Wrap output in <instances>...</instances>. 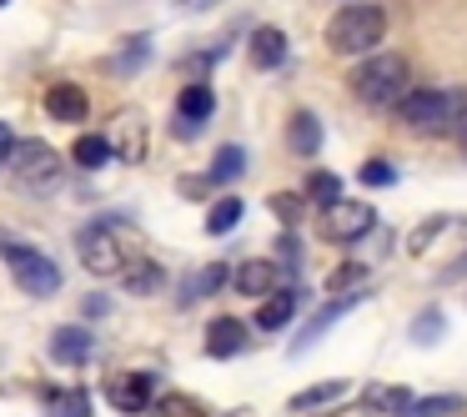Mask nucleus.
<instances>
[{
    "label": "nucleus",
    "mask_w": 467,
    "mask_h": 417,
    "mask_svg": "<svg viewBox=\"0 0 467 417\" xmlns=\"http://www.w3.org/2000/svg\"><path fill=\"white\" fill-rule=\"evenodd\" d=\"M352 96L372 111H392L412 96V71H407L402 56H372L352 71Z\"/></svg>",
    "instance_id": "nucleus-1"
},
{
    "label": "nucleus",
    "mask_w": 467,
    "mask_h": 417,
    "mask_svg": "<svg viewBox=\"0 0 467 417\" xmlns=\"http://www.w3.org/2000/svg\"><path fill=\"white\" fill-rule=\"evenodd\" d=\"M387 36V11L382 5H347L327 21V46L337 56H367L377 51Z\"/></svg>",
    "instance_id": "nucleus-2"
},
{
    "label": "nucleus",
    "mask_w": 467,
    "mask_h": 417,
    "mask_svg": "<svg viewBox=\"0 0 467 417\" xmlns=\"http://www.w3.org/2000/svg\"><path fill=\"white\" fill-rule=\"evenodd\" d=\"M397 111H402V121L417 126V131H442V126L467 121V96L462 91H412Z\"/></svg>",
    "instance_id": "nucleus-3"
},
{
    "label": "nucleus",
    "mask_w": 467,
    "mask_h": 417,
    "mask_svg": "<svg viewBox=\"0 0 467 417\" xmlns=\"http://www.w3.org/2000/svg\"><path fill=\"white\" fill-rule=\"evenodd\" d=\"M5 166H11L16 182L31 186L36 196H46V192L61 186V162H56V151L46 141H16V151L5 156Z\"/></svg>",
    "instance_id": "nucleus-4"
},
{
    "label": "nucleus",
    "mask_w": 467,
    "mask_h": 417,
    "mask_svg": "<svg viewBox=\"0 0 467 417\" xmlns=\"http://www.w3.org/2000/svg\"><path fill=\"white\" fill-rule=\"evenodd\" d=\"M5 266H11V276H16V282H21L31 297H51V292H61V266H56L46 252H36V246H26V242H5Z\"/></svg>",
    "instance_id": "nucleus-5"
},
{
    "label": "nucleus",
    "mask_w": 467,
    "mask_h": 417,
    "mask_svg": "<svg viewBox=\"0 0 467 417\" xmlns=\"http://www.w3.org/2000/svg\"><path fill=\"white\" fill-rule=\"evenodd\" d=\"M367 232H377V212L367 202H337L332 212H322V236L337 246L362 242Z\"/></svg>",
    "instance_id": "nucleus-6"
},
{
    "label": "nucleus",
    "mask_w": 467,
    "mask_h": 417,
    "mask_svg": "<svg viewBox=\"0 0 467 417\" xmlns=\"http://www.w3.org/2000/svg\"><path fill=\"white\" fill-rule=\"evenodd\" d=\"M76 252H81L86 272H96V276H111L126 266L121 246H116V236L106 232V226H81V232H76Z\"/></svg>",
    "instance_id": "nucleus-7"
},
{
    "label": "nucleus",
    "mask_w": 467,
    "mask_h": 417,
    "mask_svg": "<svg viewBox=\"0 0 467 417\" xmlns=\"http://www.w3.org/2000/svg\"><path fill=\"white\" fill-rule=\"evenodd\" d=\"M111 407L116 412H151L156 407V372H126L111 382Z\"/></svg>",
    "instance_id": "nucleus-8"
},
{
    "label": "nucleus",
    "mask_w": 467,
    "mask_h": 417,
    "mask_svg": "<svg viewBox=\"0 0 467 417\" xmlns=\"http://www.w3.org/2000/svg\"><path fill=\"white\" fill-rule=\"evenodd\" d=\"M276 276H282V266H276V262H266V256H252V262L236 266L232 287H236L242 297H262V302H266V297L276 292Z\"/></svg>",
    "instance_id": "nucleus-9"
},
{
    "label": "nucleus",
    "mask_w": 467,
    "mask_h": 417,
    "mask_svg": "<svg viewBox=\"0 0 467 417\" xmlns=\"http://www.w3.org/2000/svg\"><path fill=\"white\" fill-rule=\"evenodd\" d=\"M296 312H302V287H282V292H272L256 307V327H262V332H276V327H286Z\"/></svg>",
    "instance_id": "nucleus-10"
},
{
    "label": "nucleus",
    "mask_w": 467,
    "mask_h": 417,
    "mask_svg": "<svg viewBox=\"0 0 467 417\" xmlns=\"http://www.w3.org/2000/svg\"><path fill=\"white\" fill-rule=\"evenodd\" d=\"M91 352H96V342H91L86 327H56V337H51V357H56V362L86 367V362H91Z\"/></svg>",
    "instance_id": "nucleus-11"
},
{
    "label": "nucleus",
    "mask_w": 467,
    "mask_h": 417,
    "mask_svg": "<svg viewBox=\"0 0 467 417\" xmlns=\"http://www.w3.org/2000/svg\"><path fill=\"white\" fill-rule=\"evenodd\" d=\"M206 352L212 357H242L246 352V327L236 322V317H216L212 327H206Z\"/></svg>",
    "instance_id": "nucleus-12"
},
{
    "label": "nucleus",
    "mask_w": 467,
    "mask_h": 417,
    "mask_svg": "<svg viewBox=\"0 0 467 417\" xmlns=\"http://www.w3.org/2000/svg\"><path fill=\"white\" fill-rule=\"evenodd\" d=\"M357 302H362V292H352V297H332V302H327L322 312H317L312 322H306L302 332H296V347H292V352H302V347H312L317 337H322V332H327V327H332V322H342V317L352 312Z\"/></svg>",
    "instance_id": "nucleus-13"
},
{
    "label": "nucleus",
    "mask_w": 467,
    "mask_h": 417,
    "mask_svg": "<svg viewBox=\"0 0 467 417\" xmlns=\"http://www.w3.org/2000/svg\"><path fill=\"white\" fill-rule=\"evenodd\" d=\"M86 111H91V101H86L81 86H51L46 91V116L51 121H81Z\"/></svg>",
    "instance_id": "nucleus-14"
},
{
    "label": "nucleus",
    "mask_w": 467,
    "mask_h": 417,
    "mask_svg": "<svg viewBox=\"0 0 467 417\" xmlns=\"http://www.w3.org/2000/svg\"><path fill=\"white\" fill-rule=\"evenodd\" d=\"M282 61H286V36L276 31V26H256V36H252V66H256V71H276Z\"/></svg>",
    "instance_id": "nucleus-15"
},
{
    "label": "nucleus",
    "mask_w": 467,
    "mask_h": 417,
    "mask_svg": "<svg viewBox=\"0 0 467 417\" xmlns=\"http://www.w3.org/2000/svg\"><path fill=\"white\" fill-rule=\"evenodd\" d=\"M352 392V382H342V377H332V382H312L306 392H296L292 402V412H317V407H332V402H342V397Z\"/></svg>",
    "instance_id": "nucleus-16"
},
{
    "label": "nucleus",
    "mask_w": 467,
    "mask_h": 417,
    "mask_svg": "<svg viewBox=\"0 0 467 417\" xmlns=\"http://www.w3.org/2000/svg\"><path fill=\"white\" fill-rule=\"evenodd\" d=\"M286 141H292L296 156H317L322 151V121H317L312 111H296L292 126H286Z\"/></svg>",
    "instance_id": "nucleus-17"
},
{
    "label": "nucleus",
    "mask_w": 467,
    "mask_h": 417,
    "mask_svg": "<svg viewBox=\"0 0 467 417\" xmlns=\"http://www.w3.org/2000/svg\"><path fill=\"white\" fill-rule=\"evenodd\" d=\"M176 111H182L186 131H192L196 121H206V116L216 111V96L206 91V86H186V91H182V101H176Z\"/></svg>",
    "instance_id": "nucleus-18"
},
{
    "label": "nucleus",
    "mask_w": 467,
    "mask_h": 417,
    "mask_svg": "<svg viewBox=\"0 0 467 417\" xmlns=\"http://www.w3.org/2000/svg\"><path fill=\"white\" fill-rule=\"evenodd\" d=\"M91 412V402H86L81 387H56V392H46V417H86Z\"/></svg>",
    "instance_id": "nucleus-19"
},
{
    "label": "nucleus",
    "mask_w": 467,
    "mask_h": 417,
    "mask_svg": "<svg viewBox=\"0 0 467 417\" xmlns=\"http://www.w3.org/2000/svg\"><path fill=\"white\" fill-rule=\"evenodd\" d=\"M306 196H312L322 212H332L337 202H347V196H342V176H337V172H312V176H306Z\"/></svg>",
    "instance_id": "nucleus-20"
},
{
    "label": "nucleus",
    "mask_w": 467,
    "mask_h": 417,
    "mask_svg": "<svg viewBox=\"0 0 467 417\" xmlns=\"http://www.w3.org/2000/svg\"><path fill=\"white\" fill-rule=\"evenodd\" d=\"M462 412V397L447 392V397H417V402H407L397 417H457Z\"/></svg>",
    "instance_id": "nucleus-21"
},
{
    "label": "nucleus",
    "mask_w": 467,
    "mask_h": 417,
    "mask_svg": "<svg viewBox=\"0 0 467 417\" xmlns=\"http://www.w3.org/2000/svg\"><path fill=\"white\" fill-rule=\"evenodd\" d=\"M76 166H86V172H101L106 162H111V141L106 136H81V141L71 146Z\"/></svg>",
    "instance_id": "nucleus-22"
},
{
    "label": "nucleus",
    "mask_w": 467,
    "mask_h": 417,
    "mask_svg": "<svg viewBox=\"0 0 467 417\" xmlns=\"http://www.w3.org/2000/svg\"><path fill=\"white\" fill-rule=\"evenodd\" d=\"M151 417H212V412H206L196 397H186V392H166V397H156Z\"/></svg>",
    "instance_id": "nucleus-23"
},
{
    "label": "nucleus",
    "mask_w": 467,
    "mask_h": 417,
    "mask_svg": "<svg viewBox=\"0 0 467 417\" xmlns=\"http://www.w3.org/2000/svg\"><path fill=\"white\" fill-rule=\"evenodd\" d=\"M236 222H242V202H236V196H222V202L206 212V232H212V236H226Z\"/></svg>",
    "instance_id": "nucleus-24"
},
{
    "label": "nucleus",
    "mask_w": 467,
    "mask_h": 417,
    "mask_svg": "<svg viewBox=\"0 0 467 417\" xmlns=\"http://www.w3.org/2000/svg\"><path fill=\"white\" fill-rule=\"evenodd\" d=\"M242 166H246V156H242V146H222L216 151V162H212V182H232V176H242Z\"/></svg>",
    "instance_id": "nucleus-25"
},
{
    "label": "nucleus",
    "mask_w": 467,
    "mask_h": 417,
    "mask_svg": "<svg viewBox=\"0 0 467 417\" xmlns=\"http://www.w3.org/2000/svg\"><path fill=\"white\" fill-rule=\"evenodd\" d=\"M156 287H161V266L156 262H136L126 272V292H156Z\"/></svg>",
    "instance_id": "nucleus-26"
},
{
    "label": "nucleus",
    "mask_w": 467,
    "mask_h": 417,
    "mask_svg": "<svg viewBox=\"0 0 467 417\" xmlns=\"http://www.w3.org/2000/svg\"><path fill=\"white\" fill-rule=\"evenodd\" d=\"M146 56H151V46H146V41H131V46H126V51L111 61V71H116V76H136V71L146 66Z\"/></svg>",
    "instance_id": "nucleus-27"
},
{
    "label": "nucleus",
    "mask_w": 467,
    "mask_h": 417,
    "mask_svg": "<svg viewBox=\"0 0 467 417\" xmlns=\"http://www.w3.org/2000/svg\"><path fill=\"white\" fill-rule=\"evenodd\" d=\"M407 402H412L407 387H372V392H367V407H392V412H402Z\"/></svg>",
    "instance_id": "nucleus-28"
},
{
    "label": "nucleus",
    "mask_w": 467,
    "mask_h": 417,
    "mask_svg": "<svg viewBox=\"0 0 467 417\" xmlns=\"http://www.w3.org/2000/svg\"><path fill=\"white\" fill-rule=\"evenodd\" d=\"M362 276H367V266L347 262V266H337V272H332V282H327V292H332V297H342L347 287H352V282H362Z\"/></svg>",
    "instance_id": "nucleus-29"
},
{
    "label": "nucleus",
    "mask_w": 467,
    "mask_h": 417,
    "mask_svg": "<svg viewBox=\"0 0 467 417\" xmlns=\"http://www.w3.org/2000/svg\"><path fill=\"white\" fill-rule=\"evenodd\" d=\"M226 272H232V266H202V276L192 282V297H196V292H216V287L226 282Z\"/></svg>",
    "instance_id": "nucleus-30"
},
{
    "label": "nucleus",
    "mask_w": 467,
    "mask_h": 417,
    "mask_svg": "<svg viewBox=\"0 0 467 417\" xmlns=\"http://www.w3.org/2000/svg\"><path fill=\"white\" fill-rule=\"evenodd\" d=\"M362 182H367V186H392L397 172H392L387 162H367V166H362Z\"/></svg>",
    "instance_id": "nucleus-31"
},
{
    "label": "nucleus",
    "mask_w": 467,
    "mask_h": 417,
    "mask_svg": "<svg viewBox=\"0 0 467 417\" xmlns=\"http://www.w3.org/2000/svg\"><path fill=\"white\" fill-rule=\"evenodd\" d=\"M412 337H417V342H437V337H442V317L427 312L422 322H412Z\"/></svg>",
    "instance_id": "nucleus-32"
},
{
    "label": "nucleus",
    "mask_w": 467,
    "mask_h": 417,
    "mask_svg": "<svg viewBox=\"0 0 467 417\" xmlns=\"http://www.w3.org/2000/svg\"><path fill=\"white\" fill-rule=\"evenodd\" d=\"M276 256H282V266L302 262V246H296V236H292V232H282V246H276Z\"/></svg>",
    "instance_id": "nucleus-33"
},
{
    "label": "nucleus",
    "mask_w": 467,
    "mask_h": 417,
    "mask_svg": "<svg viewBox=\"0 0 467 417\" xmlns=\"http://www.w3.org/2000/svg\"><path fill=\"white\" fill-rule=\"evenodd\" d=\"M176 11H192V16H202V11H216L222 0H171Z\"/></svg>",
    "instance_id": "nucleus-34"
},
{
    "label": "nucleus",
    "mask_w": 467,
    "mask_h": 417,
    "mask_svg": "<svg viewBox=\"0 0 467 417\" xmlns=\"http://www.w3.org/2000/svg\"><path fill=\"white\" fill-rule=\"evenodd\" d=\"M276 216H282V222H296V216H302V206H292V202H286V196H276Z\"/></svg>",
    "instance_id": "nucleus-35"
},
{
    "label": "nucleus",
    "mask_w": 467,
    "mask_h": 417,
    "mask_svg": "<svg viewBox=\"0 0 467 417\" xmlns=\"http://www.w3.org/2000/svg\"><path fill=\"white\" fill-rule=\"evenodd\" d=\"M11 151H16V136L5 131V126H0V156H11Z\"/></svg>",
    "instance_id": "nucleus-36"
},
{
    "label": "nucleus",
    "mask_w": 467,
    "mask_h": 417,
    "mask_svg": "<svg viewBox=\"0 0 467 417\" xmlns=\"http://www.w3.org/2000/svg\"><path fill=\"white\" fill-rule=\"evenodd\" d=\"M457 136H462V151H467V121H462V126H457Z\"/></svg>",
    "instance_id": "nucleus-37"
},
{
    "label": "nucleus",
    "mask_w": 467,
    "mask_h": 417,
    "mask_svg": "<svg viewBox=\"0 0 467 417\" xmlns=\"http://www.w3.org/2000/svg\"><path fill=\"white\" fill-rule=\"evenodd\" d=\"M0 5H11V0H0Z\"/></svg>",
    "instance_id": "nucleus-38"
},
{
    "label": "nucleus",
    "mask_w": 467,
    "mask_h": 417,
    "mask_svg": "<svg viewBox=\"0 0 467 417\" xmlns=\"http://www.w3.org/2000/svg\"><path fill=\"white\" fill-rule=\"evenodd\" d=\"M357 5H362V0H357Z\"/></svg>",
    "instance_id": "nucleus-39"
}]
</instances>
